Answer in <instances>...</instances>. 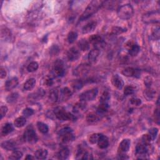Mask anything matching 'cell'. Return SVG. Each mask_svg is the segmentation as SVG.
Here are the masks:
<instances>
[{
    "label": "cell",
    "instance_id": "obj_1",
    "mask_svg": "<svg viewBox=\"0 0 160 160\" xmlns=\"http://www.w3.org/2000/svg\"><path fill=\"white\" fill-rule=\"evenodd\" d=\"M104 1H97V0H94L90 2V3L88 5V7L85 9V11L80 18L79 21H85L89 18L91 17L93 15L96 13L98 9L102 7Z\"/></svg>",
    "mask_w": 160,
    "mask_h": 160
},
{
    "label": "cell",
    "instance_id": "obj_2",
    "mask_svg": "<svg viewBox=\"0 0 160 160\" xmlns=\"http://www.w3.org/2000/svg\"><path fill=\"white\" fill-rule=\"evenodd\" d=\"M118 16L122 20H129L134 15V9L131 4H126L121 6L117 10Z\"/></svg>",
    "mask_w": 160,
    "mask_h": 160
},
{
    "label": "cell",
    "instance_id": "obj_3",
    "mask_svg": "<svg viewBox=\"0 0 160 160\" xmlns=\"http://www.w3.org/2000/svg\"><path fill=\"white\" fill-rule=\"evenodd\" d=\"M54 115L57 119L61 121H76V118L69 112L65 111L63 107H56L54 110Z\"/></svg>",
    "mask_w": 160,
    "mask_h": 160
},
{
    "label": "cell",
    "instance_id": "obj_4",
    "mask_svg": "<svg viewBox=\"0 0 160 160\" xmlns=\"http://www.w3.org/2000/svg\"><path fill=\"white\" fill-rule=\"evenodd\" d=\"M142 21L146 24L158 23L159 22V11H153L144 14L142 16Z\"/></svg>",
    "mask_w": 160,
    "mask_h": 160
},
{
    "label": "cell",
    "instance_id": "obj_5",
    "mask_svg": "<svg viewBox=\"0 0 160 160\" xmlns=\"http://www.w3.org/2000/svg\"><path fill=\"white\" fill-rule=\"evenodd\" d=\"M59 136H60L61 141L64 143H69L74 140V136L73 134V130L69 127L64 128L59 132Z\"/></svg>",
    "mask_w": 160,
    "mask_h": 160
},
{
    "label": "cell",
    "instance_id": "obj_6",
    "mask_svg": "<svg viewBox=\"0 0 160 160\" xmlns=\"http://www.w3.org/2000/svg\"><path fill=\"white\" fill-rule=\"evenodd\" d=\"M24 139L29 143L34 144L38 141V136L35 132L34 128L30 126H28L24 133Z\"/></svg>",
    "mask_w": 160,
    "mask_h": 160
},
{
    "label": "cell",
    "instance_id": "obj_7",
    "mask_svg": "<svg viewBox=\"0 0 160 160\" xmlns=\"http://www.w3.org/2000/svg\"><path fill=\"white\" fill-rule=\"evenodd\" d=\"M98 90L97 88H93L82 93L80 95V99L82 102H90L95 99L98 95Z\"/></svg>",
    "mask_w": 160,
    "mask_h": 160
},
{
    "label": "cell",
    "instance_id": "obj_8",
    "mask_svg": "<svg viewBox=\"0 0 160 160\" xmlns=\"http://www.w3.org/2000/svg\"><path fill=\"white\" fill-rule=\"evenodd\" d=\"M90 41L94 46L95 48L99 50L100 48L104 46V43L102 37L98 34H93L90 37Z\"/></svg>",
    "mask_w": 160,
    "mask_h": 160
},
{
    "label": "cell",
    "instance_id": "obj_9",
    "mask_svg": "<svg viewBox=\"0 0 160 160\" xmlns=\"http://www.w3.org/2000/svg\"><path fill=\"white\" fill-rule=\"evenodd\" d=\"M90 69V66L88 64H81L78 65L73 71L75 76H83L86 75Z\"/></svg>",
    "mask_w": 160,
    "mask_h": 160
},
{
    "label": "cell",
    "instance_id": "obj_10",
    "mask_svg": "<svg viewBox=\"0 0 160 160\" xmlns=\"http://www.w3.org/2000/svg\"><path fill=\"white\" fill-rule=\"evenodd\" d=\"M122 74L126 77H134V78H138L140 77L141 72L139 69L132 67H128L123 70Z\"/></svg>",
    "mask_w": 160,
    "mask_h": 160
},
{
    "label": "cell",
    "instance_id": "obj_11",
    "mask_svg": "<svg viewBox=\"0 0 160 160\" xmlns=\"http://www.w3.org/2000/svg\"><path fill=\"white\" fill-rule=\"evenodd\" d=\"M54 73L57 76H63L64 75L65 71L64 68V63L61 60H57L54 64Z\"/></svg>",
    "mask_w": 160,
    "mask_h": 160
},
{
    "label": "cell",
    "instance_id": "obj_12",
    "mask_svg": "<svg viewBox=\"0 0 160 160\" xmlns=\"http://www.w3.org/2000/svg\"><path fill=\"white\" fill-rule=\"evenodd\" d=\"M67 57L69 61H75L78 60L80 57V51L76 49L74 47L70 48L67 53Z\"/></svg>",
    "mask_w": 160,
    "mask_h": 160
},
{
    "label": "cell",
    "instance_id": "obj_13",
    "mask_svg": "<svg viewBox=\"0 0 160 160\" xmlns=\"http://www.w3.org/2000/svg\"><path fill=\"white\" fill-rule=\"evenodd\" d=\"M127 46V49L129 52V55L132 56H137L140 51V47L137 45L133 43L132 42H129Z\"/></svg>",
    "mask_w": 160,
    "mask_h": 160
},
{
    "label": "cell",
    "instance_id": "obj_14",
    "mask_svg": "<svg viewBox=\"0 0 160 160\" xmlns=\"http://www.w3.org/2000/svg\"><path fill=\"white\" fill-rule=\"evenodd\" d=\"M149 144H145L141 141V143H138L136 147V152L138 155H144L149 151Z\"/></svg>",
    "mask_w": 160,
    "mask_h": 160
},
{
    "label": "cell",
    "instance_id": "obj_15",
    "mask_svg": "<svg viewBox=\"0 0 160 160\" xmlns=\"http://www.w3.org/2000/svg\"><path fill=\"white\" fill-rule=\"evenodd\" d=\"M111 83L116 88L119 89V90H121L124 86V82L123 79L118 75L113 76L111 78Z\"/></svg>",
    "mask_w": 160,
    "mask_h": 160
},
{
    "label": "cell",
    "instance_id": "obj_16",
    "mask_svg": "<svg viewBox=\"0 0 160 160\" xmlns=\"http://www.w3.org/2000/svg\"><path fill=\"white\" fill-rule=\"evenodd\" d=\"M18 83H19L18 79L16 77L11 78V79H9L7 82H6L5 84L6 90L7 91L13 90V89L15 88L18 86Z\"/></svg>",
    "mask_w": 160,
    "mask_h": 160
},
{
    "label": "cell",
    "instance_id": "obj_17",
    "mask_svg": "<svg viewBox=\"0 0 160 160\" xmlns=\"http://www.w3.org/2000/svg\"><path fill=\"white\" fill-rule=\"evenodd\" d=\"M130 145H131V140L129 139H124L120 144L119 150L121 153H126L129 149Z\"/></svg>",
    "mask_w": 160,
    "mask_h": 160
},
{
    "label": "cell",
    "instance_id": "obj_18",
    "mask_svg": "<svg viewBox=\"0 0 160 160\" xmlns=\"http://www.w3.org/2000/svg\"><path fill=\"white\" fill-rule=\"evenodd\" d=\"M97 26V23L95 21H91L86 24L82 29V32L83 34L90 33L94 30Z\"/></svg>",
    "mask_w": 160,
    "mask_h": 160
},
{
    "label": "cell",
    "instance_id": "obj_19",
    "mask_svg": "<svg viewBox=\"0 0 160 160\" xmlns=\"http://www.w3.org/2000/svg\"><path fill=\"white\" fill-rule=\"evenodd\" d=\"M98 146L101 149H105L109 146V140L106 136L102 134L98 141Z\"/></svg>",
    "mask_w": 160,
    "mask_h": 160
},
{
    "label": "cell",
    "instance_id": "obj_20",
    "mask_svg": "<svg viewBox=\"0 0 160 160\" xmlns=\"http://www.w3.org/2000/svg\"><path fill=\"white\" fill-rule=\"evenodd\" d=\"M99 55V50L96 48H94L89 53L88 56V60L91 63L95 62L98 59Z\"/></svg>",
    "mask_w": 160,
    "mask_h": 160
},
{
    "label": "cell",
    "instance_id": "obj_21",
    "mask_svg": "<svg viewBox=\"0 0 160 160\" xmlns=\"http://www.w3.org/2000/svg\"><path fill=\"white\" fill-rule=\"evenodd\" d=\"M60 96L62 100L66 101L72 95V91L68 87H65L63 88L60 92Z\"/></svg>",
    "mask_w": 160,
    "mask_h": 160
},
{
    "label": "cell",
    "instance_id": "obj_22",
    "mask_svg": "<svg viewBox=\"0 0 160 160\" xmlns=\"http://www.w3.org/2000/svg\"><path fill=\"white\" fill-rule=\"evenodd\" d=\"M48 156V151L45 149H39L34 153V157L38 159H45Z\"/></svg>",
    "mask_w": 160,
    "mask_h": 160
},
{
    "label": "cell",
    "instance_id": "obj_23",
    "mask_svg": "<svg viewBox=\"0 0 160 160\" xmlns=\"http://www.w3.org/2000/svg\"><path fill=\"white\" fill-rule=\"evenodd\" d=\"M36 80L34 78H30L28 79L24 84V89L26 91H30L34 88L36 85Z\"/></svg>",
    "mask_w": 160,
    "mask_h": 160
},
{
    "label": "cell",
    "instance_id": "obj_24",
    "mask_svg": "<svg viewBox=\"0 0 160 160\" xmlns=\"http://www.w3.org/2000/svg\"><path fill=\"white\" fill-rule=\"evenodd\" d=\"M1 147L3 149L8 150V151H11V150H14L15 148V144L13 141H4L1 145Z\"/></svg>",
    "mask_w": 160,
    "mask_h": 160
},
{
    "label": "cell",
    "instance_id": "obj_25",
    "mask_svg": "<svg viewBox=\"0 0 160 160\" xmlns=\"http://www.w3.org/2000/svg\"><path fill=\"white\" fill-rule=\"evenodd\" d=\"M14 130L13 126L12 124L11 123H7L2 127L1 129V134L3 136H7V134L11 133Z\"/></svg>",
    "mask_w": 160,
    "mask_h": 160
},
{
    "label": "cell",
    "instance_id": "obj_26",
    "mask_svg": "<svg viewBox=\"0 0 160 160\" xmlns=\"http://www.w3.org/2000/svg\"><path fill=\"white\" fill-rule=\"evenodd\" d=\"M86 103H85V102H82L76 103L73 107V112L75 113H79L80 112L83 111L85 108H86Z\"/></svg>",
    "mask_w": 160,
    "mask_h": 160
},
{
    "label": "cell",
    "instance_id": "obj_27",
    "mask_svg": "<svg viewBox=\"0 0 160 160\" xmlns=\"http://www.w3.org/2000/svg\"><path fill=\"white\" fill-rule=\"evenodd\" d=\"M100 120V116L97 113H90L86 116V121L89 123H94Z\"/></svg>",
    "mask_w": 160,
    "mask_h": 160
},
{
    "label": "cell",
    "instance_id": "obj_28",
    "mask_svg": "<svg viewBox=\"0 0 160 160\" xmlns=\"http://www.w3.org/2000/svg\"><path fill=\"white\" fill-rule=\"evenodd\" d=\"M69 156V150L66 148H63L58 153V157L60 159H66Z\"/></svg>",
    "mask_w": 160,
    "mask_h": 160
},
{
    "label": "cell",
    "instance_id": "obj_29",
    "mask_svg": "<svg viewBox=\"0 0 160 160\" xmlns=\"http://www.w3.org/2000/svg\"><path fill=\"white\" fill-rule=\"evenodd\" d=\"M78 45L79 46V48L83 51H86L90 48V44H89L88 41L85 39H81L78 42Z\"/></svg>",
    "mask_w": 160,
    "mask_h": 160
},
{
    "label": "cell",
    "instance_id": "obj_30",
    "mask_svg": "<svg viewBox=\"0 0 160 160\" xmlns=\"http://www.w3.org/2000/svg\"><path fill=\"white\" fill-rule=\"evenodd\" d=\"M26 123V118L25 117H23V116H21V117L16 118V119L15 120V122H14L15 126L16 128H22V127L24 126L25 125Z\"/></svg>",
    "mask_w": 160,
    "mask_h": 160
},
{
    "label": "cell",
    "instance_id": "obj_31",
    "mask_svg": "<svg viewBox=\"0 0 160 160\" xmlns=\"http://www.w3.org/2000/svg\"><path fill=\"white\" fill-rule=\"evenodd\" d=\"M108 108V104L100 103L97 109L96 113L99 116H102L107 112Z\"/></svg>",
    "mask_w": 160,
    "mask_h": 160
},
{
    "label": "cell",
    "instance_id": "obj_32",
    "mask_svg": "<svg viewBox=\"0 0 160 160\" xmlns=\"http://www.w3.org/2000/svg\"><path fill=\"white\" fill-rule=\"evenodd\" d=\"M37 128L39 131L43 134H46L48 132L49 128L46 124L43 122H38L37 123Z\"/></svg>",
    "mask_w": 160,
    "mask_h": 160
},
{
    "label": "cell",
    "instance_id": "obj_33",
    "mask_svg": "<svg viewBox=\"0 0 160 160\" xmlns=\"http://www.w3.org/2000/svg\"><path fill=\"white\" fill-rule=\"evenodd\" d=\"M156 92L154 91V90L150 88H147L146 91H145V97L148 100H151L155 97Z\"/></svg>",
    "mask_w": 160,
    "mask_h": 160
},
{
    "label": "cell",
    "instance_id": "obj_34",
    "mask_svg": "<svg viewBox=\"0 0 160 160\" xmlns=\"http://www.w3.org/2000/svg\"><path fill=\"white\" fill-rule=\"evenodd\" d=\"M110 99V94L108 91H104L102 96L100 97L99 102L100 103L104 104H108L109 101Z\"/></svg>",
    "mask_w": 160,
    "mask_h": 160
},
{
    "label": "cell",
    "instance_id": "obj_35",
    "mask_svg": "<svg viewBox=\"0 0 160 160\" xmlns=\"http://www.w3.org/2000/svg\"><path fill=\"white\" fill-rule=\"evenodd\" d=\"M59 95H60V94H59L58 91L56 90H53L50 93L49 98L51 100V102L56 103V102H58L59 99Z\"/></svg>",
    "mask_w": 160,
    "mask_h": 160
},
{
    "label": "cell",
    "instance_id": "obj_36",
    "mask_svg": "<svg viewBox=\"0 0 160 160\" xmlns=\"http://www.w3.org/2000/svg\"><path fill=\"white\" fill-rule=\"evenodd\" d=\"M18 96H19L18 93H11L7 98V102L10 104L16 102V100L18 98Z\"/></svg>",
    "mask_w": 160,
    "mask_h": 160
},
{
    "label": "cell",
    "instance_id": "obj_37",
    "mask_svg": "<svg viewBox=\"0 0 160 160\" xmlns=\"http://www.w3.org/2000/svg\"><path fill=\"white\" fill-rule=\"evenodd\" d=\"M38 67H39L38 63L36 61H33L28 65L27 70L29 72L33 73V72H36V71L38 69Z\"/></svg>",
    "mask_w": 160,
    "mask_h": 160
},
{
    "label": "cell",
    "instance_id": "obj_38",
    "mask_svg": "<svg viewBox=\"0 0 160 160\" xmlns=\"http://www.w3.org/2000/svg\"><path fill=\"white\" fill-rule=\"evenodd\" d=\"M83 86V81L81 80H76L72 82V87L76 91L80 90Z\"/></svg>",
    "mask_w": 160,
    "mask_h": 160
},
{
    "label": "cell",
    "instance_id": "obj_39",
    "mask_svg": "<svg viewBox=\"0 0 160 160\" xmlns=\"http://www.w3.org/2000/svg\"><path fill=\"white\" fill-rule=\"evenodd\" d=\"M23 153L20 151H15L12 153L11 156L9 157V159L16 160V159H20L23 156Z\"/></svg>",
    "mask_w": 160,
    "mask_h": 160
},
{
    "label": "cell",
    "instance_id": "obj_40",
    "mask_svg": "<svg viewBox=\"0 0 160 160\" xmlns=\"http://www.w3.org/2000/svg\"><path fill=\"white\" fill-rule=\"evenodd\" d=\"M78 38V34H77L76 32L75 31H71L68 36V42L72 44Z\"/></svg>",
    "mask_w": 160,
    "mask_h": 160
},
{
    "label": "cell",
    "instance_id": "obj_41",
    "mask_svg": "<svg viewBox=\"0 0 160 160\" xmlns=\"http://www.w3.org/2000/svg\"><path fill=\"white\" fill-rule=\"evenodd\" d=\"M102 134H100V133L93 134L91 135V136L90 137L89 141H90V142L91 144H96L98 143V141L99 139L100 138Z\"/></svg>",
    "mask_w": 160,
    "mask_h": 160
},
{
    "label": "cell",
    "instance_id": "obj_42",
    "mask_svg": "<svg viewBox=\"0 0 160 160\" xmlns=\"http://www.w3.org/2000/svg\"><path fill=\"white\" fill-rule=\"evenodd\" d=\"M158 133V129L156 128H153L150 129L149 132H148V134L150 135L151 141L155 140L156 138Z\"/></svg>",
    "mask_w": 160,
    "mask_h": 160
},
{
    "label": "cell",
    "instance_id": "obj_43",
    "mask_svg": "<svg viewBox=\"0 0 160 160\" xmlns=\"http://www.w3.org/2000/svg\"><path fill=\"white\" fill-rule=\"evenodd\" d=\"M152 37L155 39H159V27L156 26L153 28Z\"/></svg>",
    "mask_w": 160,
    "mask_h": 160
},
{
    "label": "cell",
    "instance_id": "obj_44",
    "mask_svg": "<svg viewBox=\"0 0 160 160\" xmlns=\"http://www.w3.org/2000/svg\"><path fill=\"white\" fill-rule=\"evenodd\" d=\"M134 91H135V89L134 87H133L132 86H128L124 88V94L126 96H128V95H131V94H133L134 93Z\"/></svg>",
    "mask_w": 160,
    "mask_h": 160
},
{
    "label": "cell",
    "instance_id": "obj_45",
    "mask_svg": "<svg viewBox=\"0 0 160 160\" xmlns=\"http://www.w3.org/2000/svg\"><path fill=\"white\" fill-rule=\"evenodd\" d=\"M112 33L113 34H121L123 33H124V31H126V29H124L120 27H113L112 28Z\"/></svg>",
    "mask_w": 160,
    "mask_h": 160
},
{
    "label": "cell",
    "instance_id": "obj_46",
    "mask_svg": "<svg viewBox=\"0 0 160 160\" xmlns=\"http://www.w3.org/2000/svg\"><path fill=\"white\" fill-rule=\"evenodd\" d=\"M22 113L25 117H29L34 114V110L31 108H26L23 111Z\"/></svg>",
    "mask_w": 160,
    "mask_h": 160
},
{
    "label": "cell",
    "instance_id": "obj_47",
    "mask_svg": "<svg viewBox=\"0 0 160 160\" xmlns=\"http://www.w3.org/2000/svg\"><path fill=\"white\" fill-rule=\"evenodd\" d=\"M151 141V139L150 138V135L148 134H144L143 136H142L141 141L143 142V143H144L145 144H150Z\"/></svg>",
    "mask_w": 160,
    "mask_h": 160
},
{
    "label": "cell",
    "instance_id": "obj_48",
    "mask_svg": "<svg viewBox=\"0 0 160 160\" xmlns=\"http://www.w3.org/2000/svg\"><path fill=\"white\" fill-rule=\"evenodd\" d=\"M60 52V49L56 45H53L50 49V53L52 55H56Z\"/></svg>",
    "mask_w": 160,
    "mask_h": 160
},
{
    "label": "cell",
    "instance_id": "obj_49",
    "mask_svg": "<svg viewBox=\"0 0 160 160\" xmlns=\"http://www.w3.org/2000/svg\"><path fill=\"white\" fill-rule=\"evenodd\" d=\"M8 111V109L6 106H2L1 108H0V113H1V120L3 119V117L5 116V115H7Z\"/></svg>",
    "mask_w": 160,
    "mask_h": 160
},
{
    "label": "cell",
    "instance_id": "obj_50",
    "mask_svg": "<svg viewBox=\"0 0 160 160\" xmlns=\"http://www.w3.org/2000/svg\"><path fill=\"white\" fill-rule=\"evenodd\" d=\"M141 100L140 99L138 98H133L132 99H131L130 100V103H131L132 105L134 106H140L141 104Z\"/></svg>",
    "mask_w": 160,
    "mask_h": 160
},
{
    "label": "cell",
    "instance_id": "obj_51",
    "mask_svg": "<svg viewBox=\"0 0 160 160\" xmlns=\"http://www.w3.org/2000/svg\"><path fill=\"white\" fill-rule=\"evenodd\" d=\"M145 84L147 88H150L152 84V80L150 77H147L145 79Z\"/></svg>",
    "mask_w": 160,
    "mask_h": 160
},
{
    "label": "cell",
    "instance_id": "obj_52",
    "mask_svg": "<svg viewBox=\"0 0 160 160\" xmlns=\"http://www.w3.org/2000/svg\"><path fill=\"white\" fill-rule=\"evenodd\" d=\"M7 73L6 72L5 69H4L3 67L1 68V69H0V78L1 79H3L6 76H7Z\"/></svg>",
    "mask_w": 160,
    "mask_h": 160
},
{
    "label": "cell",
    "instance_id": "obj_53",
    "mask_svg": "<svg viewBox=\"0 0 160 160\" xmlns=\"http://www.w3.org/2000/svg\"><path fill=\"white\" fill-rule=\"evenodd\" d=\"M45 83L48 86H52L53 85V80L52 78H49L46 80Z\"/></svg>",
    "mask_w": 160,
    "mask_h": 160
},
{
    "label": "cell",
    "instance_id": "obj_54",
    "mask_svg": "<svg viewBox=\"0 0 160 160\" xmlns=\"http://www.w3.org/2000/svg\"><path fill=\"white\" fill-rule=\"evenodd\" d=\"M155 117L157 119V121H159V108H157L156 109L155 111Z\"/></svg>",
    "mask_w": 160,
    "mask_h": 160
},
{
    "label": "cell",
    "instance_id": "obj_55",
    "mask_svg": "<svg viewBox=\"0 0 160 160\" xmlns=\"http://www.w3.org/2000/svg\"><path fill=\"white\" fill-rule=\"evenodd\" d=\"M35 158H36L33 157L32 155H28L26 156V157L25 158L26 159H34Z\"/></svg>",
    "mask_w": 160,
    "mask_h": 160
}]
</instances>
